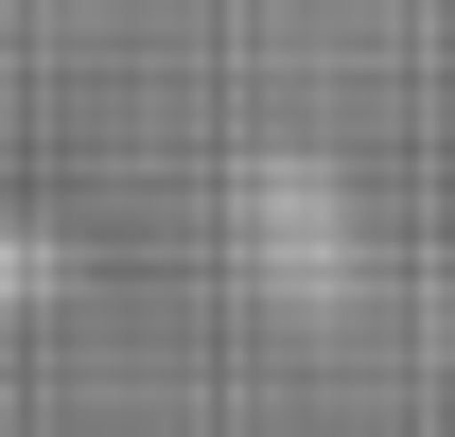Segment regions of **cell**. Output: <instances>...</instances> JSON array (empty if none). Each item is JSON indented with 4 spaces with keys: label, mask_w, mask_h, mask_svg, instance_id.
<instances>
[]
</instances>
